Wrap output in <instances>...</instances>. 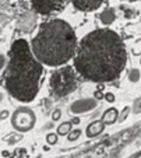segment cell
<instances>
[{
    "label": "cell",
    "instance_id": "cell-5",
    "mask_svg": "<svg viewBox=\"0 0 141 158\" xmlns=\"http://www.w3.org/2000/svg\"><path fill=\"white\" fill-rule=\"evenodd\" d=\"M67 3L69 0H31L34 11L42 15H53L60 13L67 6Z\"/></svg>",
    "mask_w": 141,
    "mask_h": 158
},
{
    "label": "cell",
    "instance_id": "cell-1",
    "mask_svg": "<svg viewBox=\"0 0 141 158\" xmlns=\"http://www.w3.org/2000/svg\"><path fill=\"white\" fill-rule=\"evenodd\" d=\"M73 62L75 72L85 80L94 83L113 81L126 67V46L115 31L109 28L95 30L78 42Z\"/></svg>",
    "mask_w": 141,
    "mask_h": 158
},
{
    "label": "cell",
    "instance_id": "cell-9",
    "mask_svg": "<svg viewBox=\"0 0 141 158\" xmlns=\"http://www.w3.org/2000/svg\"><path fill=\"white\" fill-rule=\"evenodd\" d=\"M129 2H138V0H129Z\"/></svg>",
    "mask_w": 141,
    "mask_h": 158
},
{
    "label": "cell",
    "instance_id": "cell-6",
    "mask_svg": "<svg viewBox=\"0 0 141 158\" xmlns=\"http://www.w3.org/2000/svg\"><path fill=\"white\" fill-rule=\"evenodd\" d=\"M34 122H35V116L27 108H18L11 118V125L20 131L30 130L34 126Z\"/></svg>",
    "mask_w": 141,
    "mask_h": 158
},
{
    "label": "cell",
    "instance_id": "cell-4",
    "mask_svg": "<svg viewBox=\"0 0 141 158\" xmlns=\"http://www.w3.org/2000/svg\"><path fill=\"white\" fill-rule=\"evenodd\" d=\"M50 91L53 95L66 97L73 93L77 87V77H75V69L70 66H60L59 69L52 74L50 77Z\"/></svg>",
    "mask_w": 141,
    "mask_h": 158
},
{
    "label": "cell",
    "instance_id": "cell-3",
    "mask_svg": "<svg viewBox=\"0 0 141 158\" xmlns=\"http://www.w3.org/2000/svg\"><path fill=\"white\" fill-rule=\"evenodd\" d=\"M30 45L43 66L60 67L74 59L78 41L71 25L63 20L52 18L41 24Z\"/></svg>",
    "mask_w": 141,
    "mask_h": 158
},
{
    "label": "cell",
    "instance_id": "cell-8",
    "mask_svg": "<svg viewBox=\"0 0 141 158\" xmlns=\"http://www.w3.org/2000/svg\"><path fill=\"white\" fill-rule=\"evenodd\" d=\"M3 66H4V57L2 56V55H0V69H2Z\"/></svg>",
    "mask_w": 141,
    "mask_h": 158
},
{
    "label": "cell",
    "instance_id": "cell-2",
    "mask_svg": "<svg viewBox=\"0 0 141 158\" xmlns=\"http://www.w3.org/2000/svg\"><path fill=\"white\" fill-rule=\"evenodd\" d=\"M43 74V64L35 57L25 39L13 42L3 83L6 91L20 102H31L36 97Z\"/></svg>",
    "mask_w": 141,
    "mask_h": 158
},
{
    "label": "cell",
    "instance_id": "cell-7",
    "mask_svg": "<svg viewBox=\"0 0 141 158\" xmlns=\"http://www.w3.org/2000/svg\"><path fill=\"white\" fill-rule=\"evenodd\" d=\"M103 0H71L73 6L80 11H94L99 9Z\"/></svg>",
    "mask_w": 141,
    "mask_h": 158
}]
</instances>
